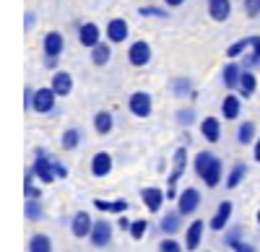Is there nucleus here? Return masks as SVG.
I'll list each match as a JSON object with an SVG mask.
<instances>
[{"label":"nucleus","mask_w":260,"mask_h":252,"mask_svg":"<svg viewBox=\"0 0 260 252\" xmlns=\"http://www.w3.org/2000/svg\"><path fill=\"white\" fill-rule=\"evenodd\" d=\"M182 3H185V0H164V6H167V8H180Z\"/></svg>","instance_id":"nucleus-49"},{"label":"nucleus","mask_w":260,"mask_h":252,"mask_svg":"<svg viewBox=\"0 0 260 252\" xmlns=\"http://www.w3.org/2000/svg\"><path fill=\"white\" fill-rule=\"evenodd\" d=\"M141 200L151 213H159L164 200H167V193H161L159 187H141Z\"/></svg>","instance_id":"nucleus-9"},{"label":"nucleus","mask_w":260,"mask_h":252,"mask_svg":"<svg viewBox=\"0 0 260 252\" xmlns=\"http://www.w3.org/2000/svg\"><path fill=\"white\" fill-rule=\"evenodd\" d=\"M255 221H257V224H260V211H257V216H255Z\"/></svg>","instance_id":"nucleus-51"},{"label":"nucleus","mask_w":260,"mask_h":252,"mask_svg":"<svg viewBox=\"0 0 260 252\" xmlns=\"http://www.w3.org/2000/svg\"><path fill=\"white\" fill-rule=\"evenodd\" d=\"M112 128H115V117L107 112V110H102V112L94 115V130H96L99 135H110Z\"/></svg>","instance_id":"nucleus-26"},{"label":"nucleus","mask_w":260,"mask_h":252,"mask_svg":"<svg viewBox=\"0 0 260 252\" xmlns=\"http://www.w3.org/2000/svg\"><path fill=\"white\" fill-rule=\"evenodd\" d=\"M232 211H234L232 200H221V203H219L216 213L211 216V229H213V232H224L226 224H229V219H232Z\"/></svg>","instance_id":"nucleus-12"},{"label":"nucleus","mask_w":260,"mask_h":252,"mask_svg":"<svg viewBox=\"0 0 260 252\" xmlns=\"http://www.w3.org/2000/svg\"><path fill=\"white\" fill-rule=\"evenodd\" d=\"M201 135L206 138V143H219L221 140V122L216 117H203L201 120Z\"/></svg>","instance_id":"nucleus-19"},{"label":"nucleus","mask_w":260,"mask_h":252,"mask_svg":"<svg viewBox=\"0 0 260 252\" xmlns=\"http://www.w3.org/2000/svg\"><path fill=\"white\" fill-rule=\"evenodd\" d=\"M112 232H115V226L110 221H94V229H91V234H89V242L94 247H107L112 242Z\"/></svg>","instance_id":"nucleus-7"},{"label":"nucleus","mask_w":260,"mask_h":252,"mask_svg":"<svg viewBox=\"0 0 260 252\" xmlns=\"http://www.w3.org/2000/svg\"><path fill=\"white\" fill-rule=\"evenodd\" d=\"M252 159L260 161V135H257V140H255V146H252Z\"/></svg>","instance_id":"nucleus-47"},{"label":"nucleus","mask_w":260,"mask_h":252,"mask_svg":"<svg viewBox=\"0 0 260 252\" xmlns=\"http://www.w3.org/2000/svg\"><path fill=\"white\" fill-rule=\"evenodd\" d=\"M29 252H52V239L47 234H34L29 239Z\"/></svg>","instance_id":"nucleus-33"},{"label":"nucleus","mask_w":260,"mask_h":252,"mask_svg":"<svg viewBox=\"0 0 260 252\" xmlns=\"http://www.w3.org/2000/svg\"><path fill=\"white\" fill-rule=\"evenodd\" d=\"M99 37H102V31H99V26L94 24V21H86V24H81L78 26V42L83 47H96L99 45Z\"/></svg>","instance_id":"nucleus-17"},{"label":"nucleus","mask_w":260,"mask_h":252,"mask_svg":"<svg viewBox=\"0 0 260 252\" xmlns=\"http://www.w3.org/2000/svg\"><path fill=\"white\" fill-rule=\"evenodd\" d=\"M195 117H198V115H195V110H192V107H187V110H180V112H177V122H180V125H185V128L195 122Z\"/></svg>","instance_id":"nucleus-40"},{"label":"nucleus","mask_w":260,"mask_h":252,"mask_svg":"<svg viewBox=\"0 0 260 252\" xmlns=\"http://www.w3.org/2000/svg\"><path fill=\"white\" fill-rule=\"evenodd\" d=\"M221 78H224V86L229 91L240 89V78H242V62H226L224 70H221Z\"/></svg>","instance_id":"nucleus-20"},{"label":"nucleus","mask_w":260,"mask_h":252,"mask_svg":"<svg viewBox=\"0 0 260 252\" xmlns=\"http://www.w3.org/2000/svg\"><path fill=\"white\" fill-rule=\"evenodd\" d=\"M242 232H245L242 226H229L226 234H224V244L226 247H234L237 242H242Z\"/></svg>","instance_id":"nucleus-38"},{"label":"nucleus","mask_w":260,"mask_h":252,"mask_svg":"<svg viewBox=\"0 0 260 252\" xmlns=\"http://www.w3.org/2000/svg\"><path fill=\"white\" fill-rule=\"evenodd\" d=\"M232 249H234V252H257V249H255V244H247V242H237Z\"/></svg>","instance_id":"nucleus-45"},{"label":"nucleus","mask_w":260,"mask_h":252,"mask_svg":"<svg viewBox=\"0 0 260 252\" xmlns=\"http://www.w3.org/2000/svg\"><path fill=\"white\" fill-rule=\"evenodd\" d=\"M91 174L94 177H110V172H112V166H115V159L107 154V151H99V154H94V159H91Z\"/></svg>","instance_id":"nucleus-15"},{"label":"nucleus","mask_w":260,"mask_h":252,"mask_svg":"<svg viewBox=\"0 0 260 252\" xmlns=\"http://www.w3.org/2000/svg\"><path fill=\"white\" fill-rule=\"evenodd\" d=\"M138 13H141V16H156V18H167V16H169L164 8H154V6H143Z\"/></svg>","instance_id":"nucleus-41"},{"label":"nucleus","mask_w":260,"mask_h":252,"mask_svg":"<svg viewBox=\"0 0 260 252\" xmlns=\"http://www.w3.org/2000/svg\"><path fill=\"white\" fill-rule=\"evenodd\" d=\"M245 13H247L250 18L260 16V0H245Z\"/></svg>","instance_id":"nucleus-42"},{"label":"nucleus","mask_w":260,"mask_h":252,"mask_svg":"<svg viewBox=\"0 0 260 252\" xmlns=\"http://www.w3.org/2000/svg\"><path fill=\"white\" fill-rule=\"evenodd\" d=\"M127 110L133 112L136 117H151V112H154V99H151L148 91H136V94H130L127 99Z\"/></svg>","instance_id":"nucleus-2"},{"label":"nucleus","mask_w":260,"mask_h":252,"mask_svg":"<svg viewBox=\"0 0 260 252\" xmlns=\"http://www.w3.org/2000/svg\"><path fill=\"white\" fill-rule=\"evenodd\" d=\"M94 208H96V211L99 213H112V216H122L125 211H127V208H130V203L127 200H102V198H96L94 200Z\"/></svg>","instance_id":"nucleus-21"},{"label":"nucleus","mask_w":260,"mask_h":252,"mask_svg":"<svg viewBox=\"0 0 260 252\" xmlns=\"http://www.w3.org/2000/svg\"><path fill=\"white\" fill-rule=\"evenodd\" d=\"M247 177V164L245 161H237L232 169H229V174H226V190H234V187H240V182Z\"/></svg>","instance_id":"nucleus-27"},{"label":"nucleus","mask_w":260,"mask_h":252,"mask_svg":"<svg viewBox=\"0 0 260 252\" xmlns=\"http://www.w3.org/2000/svg\"><path fill=\"white\" fill-rule=\"evenodd\" d=\"M198 208H201V190L198 187H185L177 198V211L182 216H192Z\"/></svg>","instance_id":"nucleus-3"},{"label":"nucleus","mask_w":260,"mask_h":252,"mask_svg":"<svg viewBox=\"0 0 260 252\" xmlns=\"http://www.w3.org/2000/svg\"><path fill=\"white\" fill-rule=\"evenodd\" d=\"M260 65V37H250V55L242 60V68Z\"/></svg>","instance_id":"nucleus-30"},{"label":"nucleus","mask_w":260,"mask_h":252,"mask_svg":"<svg viewBox=\"0 0 260 252\" xmlns=\"http://www.w3.org/2000/svg\"><path fill=\"white\" fill-rule=\"evenodd\" d=\"M201 179L206 182V187H211V190H213V187H219L221 179H224V164H221V159H213L211 166L206 169V174H203Z\"/></svg>","instance_id":"nucleus-22"},{"label":"nucleus","mask_w":260,"mask_h":252,"mask_svg":"<svg viewBox=\"0 0 260 252\" xmlns=\"http://www.w3.org/2000/svg\"><path fill=\"white\" fill-rule=\"evenodd\" d=\"M182 219H185V216L177 211V208H175V211H167V213L161 216V221H159V232H161L164 237H175L180 229H182Z\"/></svg>","instance_id":"nucleus-10"},{"label":"nucleus","mask_w":260,"mask_h":252,"mask_svg":"<svg viewBox=\"0 0 260 252\" xmlns=\"http://www.w3.org/2000/svg\"><path fill=\"white\" fill-rule=\"evenodd\" d=\"M91 229H94V219L89 216V211H78L73 219H71V232H73V237H78V239H86L91 234Z\"/></svg>","instance_id":"nucleus-8"},{"label":"nucleus","mask_w":260,"mask_h":252,"mask_svg":"<svg viewBox=\"0 0 260 252\" xmlns=\"http://www.w3.org/2000/svg\"><path fill=\"white\" fill-rule=\"evenodd\" d=\"M240 115H242V96L232 91V94H226V96H224V101H221V117L234 122Z\"/></svg>","instance_id":"nucleus-14"},{"label":"nucleus","mask_w":260,"mask_h":252,"mask_svg":"<svg viewBox=\"0 0 260 252\" xmlns=\"http://www.w3.org/2000/svg\"><path fill=\"white\" fill-rule=\"evenodd\" d=\"M130 34V26L125 18H112L110 24H107V42H112V45H120V42H125Z\"/></svg>","instance_id":"nucleus-16"},{"label":"nucleus","mask_w":260,"mask_h":252,"mask_svg":"<svg viewBox=\"0 0 260 252\" xmlns=\"http://www.w3.org/2000/svg\"><path fill=\"white\" fill-rule=\"evenodd\" d=\"M232 13V0H208V16L213 21H226Z\"/></svg>","instance_id":"nucleus-23"},{"label":"nucleus","mask_w":260,"mask_h":252,"mask_svg":"<svg viewBox=\"0 0 260 252\" xmlns=\"http://www.w3.org/2000/svg\"><path fill=\"white\" fill-rule=\"evenodd\" d=\"M185 172H187V149L180 146V149L175 151V156H172V172L167 177V187H177V182Z\"/></svg>","instance_id":"nucleus-4"},{"label":"nucleus","mask_w":260,"mask_h":252,"mask_svg":"<svg viewBox=\"0 0 260 252\" xmlns=\"http://www.w3.org/2000/svg\"><path fill=\"white\" fill-rule=\"evenodd\" d=\"M159 252H185V247L175 237H167V239L159 242Z\"/></svg>","instance_id":"nucleus-39"},{"label":"nucleus","mask_w":260,"mask_h":252,"mask_svg":"<svg viewBox=\"0 0 260 252\" xmlns=\"http://www.w3.org/2000/svg\"><path fill=\"white\" fill-rule=\"evenodd\" d=\"M31 172L37 174V179H39L42 185H52V182L57 179V174H55V159H50L45 149H37V151H34Z\"/></svg>","instance_id":"nucleus-1"},{"label":"nucleus","mask_w":260,"mask_h":252,"mask_svg":"<svg viewBox=\"0 0 260 252\" xmlns=\"http://www.w3.org/2000/svg\"><path fill=\"white\" fill-rule=\"evenodd\" d=\"M203 232H206V224L201 219H195L187 229H185V249H198L201 242H203Z\"/></svg>","instance_id":"nucleus-13"},{"label":"nucleus","mask_w":260,"mask_h":252,"mask_svg":"<svg viewBox=\"0 0 260 252\" xmlns=\"http://www.w3.org/2000/svg\"><path fill=\"white\" fill-rule=\"evenodd\" d=\"M247 50H250V37L234 42V45H229V47H226V57H229V60H237V57H242Z\"/></svg>","instance_id":"nucleus-35"},{"label":"nucleus","mask_w":260,"mask_h":252,"mask_svg":"<svg viewBox=\"0 0 260 252\" xmlns=\"http://www.w3.org/2000/svg\"><path fill=\"white\" fill-rule=\"evenodd\" d=\"M55 174H57V179H68V166L55 161Z\"/></svg>","instance_id":"nucleus-44"},{"label":"nucleus","mask_w":260,"mask_h":252,"mask_svg":"<svg viewBox=\"0 0 260 252\" xmlns=\"http://www.w3.org/2000/svg\"><path fill=\"white\" fill-rule=\"evenodd\" d=\"M50 86H52V91L57 96H71V91H73V76L68 70H55Z\"/></svg>","instance_id":"nucleus-18"},{"label":"nucleus","mask_w":260,"mask_h":252,"mask_svg":"<svg viewBox=\"0 0 260 252\" xmlns=\"http://www.w3.org/2000/svg\"><path fill=\"white\" fill-rule=\"evenodd\" d=\"M45 65H47L50 70H55V68H57V57H45Z\"/></svg>","instance_id":"nucleus-50"},{"label":"nucleus","mask_w":260,"mask_h":252,"mask_svg":"<svg viewBox=\"0 0 260 252\" xmlns=\"http://www.w3.org/2000/svg\"><path fill=\"white\" fill-rule=\"evenodd\" d=\"M112 42H99L96 47H91V62L96 68H102V65H107V62L112 60Z\"/></svg>","instance_id":"nucleus-24"},{"label":"nucleus","mask_w":260,"mask_h":252,"mask_svg":"<svg viewBox=\"0 0 260 252\" xmlns=\"http://www.w3.org/2000/svg\"><path fill=\"white\" fill-rule=\"evenodd\" d=\"M127 60H130V65H133V68L148 65V62H151V45H148V42H143V39L133 42L130 50H127Z\"/></svg>","instance_id":"nucleus-5"},{"label":"nucleus","mask_w":260,"mask_h":252,"mask_svg":"<svg viewBox=\"0 0 260 252\" xmlns=\"http://www.w3.org/2000/svg\"><path fill=\"white\" fill-rule=\"evenodd\" d=\"M55 101H57V94L52 91V86L37 89V94H34V112H39V115L55 112Z\"/></svg>","instance_id":"nucleus-6"},{"label":"nucleus","mask_w":260,"mask_h":252,"mask_svg":"<svg viewBox=\"0 0 260 252\" xmlns=\"http://www.w3.org/2000/svg\"><path fill=\"white\" fill-rule=\"evenodd\" d=\"M213 159H216V156H213L211 151H201L198 156L192 159V172L198 174V177H203V174H206V169L211 166V161H213Z\"/></svg>","instance_id":"nucleus-32"},{"label":"nucleus","mask_w":260,"mask_h":252,"mask_svg":"<svg viewBox=\"0 0 260 252\" xmlns=\"http://www.w3.org/2000/svg\"><path fill=\"white\" fill-rule=\"evenodd\" d=\"M146 232H148V221L146 219H136L133 224H130V237H133V239H143L146 237Z\"/></svg>","instance_id":"nucleus-37"},{"label":"nucleus","mask_w":260,"mask_h":252,"mask_svg":"<svg viewBox=\"0 0 260 252\" xmlns=\"http://www.w3.org/2000/svg\"><path fill=\"white\" fill-rule=\"evenodd\" d=\"M42 50H45V57H60L65 50V37L60 31H47L42 39Z\"/></svg>","instance_id":"nucleus-11"},{"label":"nucleus","mask_w":260,"mask_h":252,"mask_svg":"<svg viewBox=\"0 0 260 252\" xmlns=\"http://www.w3.org/2000/svg\"><path fill=\"white\" fill-rule=\"evenodd\" d=\"M34 94H37V89L26 86V91H24V110H34Z\"/></svg>","instance_id":"nucleus-43"},{"label":"nucleus","mask_w":260,"mask_h":252,"mask_svg":"<svg viewBox=\"0 0 260 252\" xmlns=\"http://www.w3.org/2000/svg\"><path fill=\"white\" fill-rule=\"evenodd\" d=\"M257 140V125L255 122H240V128H237V143H242V146H250Z\"/></svg>","instance_id":"nucleus-25"},{"label":"nucleus","mask_w":260,"mask_h":252,"mask_svg":"<svg viewBox=\"0 0 260 252\" xmlns=\"http://www.w3.org/2000/svg\"><path fill=\"white\" fill-rule=\"evenodd\" d=\"M60 146L65 151H76L78 146H81V130L78 128H68L62 133V138H60Z\"/></svg>","instance_id":"nucleus-29"},{"label":"nucleus","mask_w":260,"mask_h":252,"mask_svg":"<svg viewBox=\"0 0 260 252\" xmlns=\"http://www.w3.org/2000/svg\"><path fill=\"white\" fill-rule=\"evenodd\" d=\"M117 224H120V229H125V232H130V224H133V221H127V219H125V213H122Z\"/></svg>","instance_id":"nucleus-48"},{"label":"nucleus","mask_w":260,"mask_h":252,"mask_svg":"<svg viewBox=\"0 0 260 252\" xmlns=\"http://www.w3.org/2000/svg\"><path fill=\"white\" fill-rule=\"evenodd\" d=\"M172 94H175L177 99H182V96H195L192 81H190V78H175V81H172Z\"/></svg>","instance_id":"nucleus-31"},{"label":"nucleus","mask_w":260,"mask_h":252,"mask_svg":"<svg viewBox=\"0 0 260 252\" xmlns=\"http://www.w3.org/2000/svg\"><path fill=\"white\" fill-rule=\"evenodd\" d=\"M24 213H26V221H42V216H45V208H42V203H39L37 198H26Z\"/></svg>","instance_id":"nucleus-34"},{"label":"nucleus","mask_w":260,"mask_h":252,"mask_svg":"<svg viewBox=\"0 0 260 252\" xmlns=\"http://www.w3.org/2000/svg\"><path fill=\"white\" fill-rule=\"evenodd\" d=\"M34 179H37V174L31 172V166H29V172H26V179H24V195L26 198H42V190L39 187H34Z\"/></svg>","instance_id":"nucleus-36"},{"label":"nucleus","mask_w":260,"mask_h":252,"mask_svg":"<svg viewBox=\"0 0 260 252\" xmlns=\"http://www.w3.org/2000/svg\"><path fill=\"white\" fill-rule=\"evenodd\" d=\"M257 89V78L252 70H242V78H240V89H237V94H240L242 99H250Z\"/></svg>","instance_id":"nucleus-28"},{"label":"nucleus","mask_w":260,"mask_h":252,"mask_svg":"<svg viewBox=\"0 0 260 252\" xmlns=\"http://www.w3.org/2000/svg\"><path fill=\"white\" fill-rule=\"evenodd\" d=\"M34 24H37V16H34V11H29L26 18H24V26H26V29H34Z\"/></svg>","instance_id":"nucleus-46"}]
</instances>
